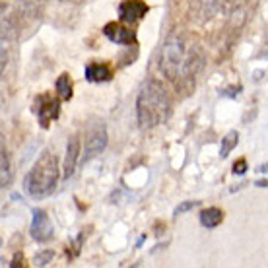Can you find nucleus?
<instances>
[{"label": "nucleus", "mask_w": 268, "mask_h": 268, "mask_svg": "<svg viewBox=\"0 0 268 268\" xmlns=\"http://www.w3.org/2000/svg\"><path fill=\"white\" fill-rule=\"evenodd\" d=\"M204 65V53L197 41H191L185 33L173 31L159 49L157 68L169 82L195 78Z\"/></svg>", "instance_id": "obj_1"}, {"label": "nucleus", "mask_w": 268, "mask_h": 268, "mask_svg": "<svg viewBox=\"0 0 268 268\" xmlns=\"http://www.w3.org/2000/svg\"><path fill=\"white\" fill-rule=\"evenodd\" d=\"M171 113V99L167 89L163 88L157 80H148L136 97V117L138 125L144 131H150L159 127L169 119Z\"/></svg>", "instance_id": "obj_2"}, {"label": "nucleus", "mask_w": 268, "mask_h": 268, "mask_svg": "<svg viewBox=\"0 0 268 268\" xmlns=\"http://www.w3.org/2000/svg\"><path fill=\"white\" fill-rule=\"evenodd\" d=\"M59 159L49 150L43 152L23 179V191L31 199H45L55 193L59 183Z\"/></svg>", "instance_id": "obj_3"}, {"label": "nucleus", "mask_w": 268, "mask_h": 268, "mask_svg": "<svg viewBox=\"0 0 268 268\" xmlns=\"http://www.w3.org/2000/svg\"><path fill=\"white\" fill-rule=\"evenodd\" d=\"M225 10H227L225 0H195V4L191 6V20L206 25L208 22L220 18Z\"/></svg>", "instance_id": "obj_4"}, {"label": "nucleus", "mask_w": 268, "mask_h": 268, "mask_svg": "<svg viewBox=\"0 0 268 268\" xmlns=\"http://www.w3.org/2000/svg\"><path fill=\"white\" fill-rule=\"evenodd\" d=\"M29 233L37 243H47L49 239H53L55 229H53L51 218L47 216L45 210H39V208L33 210V222H31V227H29Z\"/></svg>", "instance_id": "obj_5"}, {"label": "nucleus", "mask_w": 268, "mask_h": 268, "mask_svg": "<svg viewBox=\"0 0 268 268\" xmlns=\"http://www.w3.org/2000/svg\"><path fill=\"white\" fill-rule=\"evenodd\" d=\"M148 4L144 0H123L119 4V20L123 23H136L148 14Z\"/></svg>", "instance_id": "obj_6"}, {"label": "nucleus", "mask_w": 268, "mask_h": 268, "mask_svg": "<svg viewBox=\"0 0 268 268\" xmlns=\"http://www.w3.org/2000/svg\"><path fill=\"white\" fill-rule=\"evenodd\" d=\"M105 146H107V133H105L103 127H97V129L91 131V133L88 134V138H86V150H84L82 161L86 163L91 157L101 154V152L105 150Z\"/></svg>", "instance_id": "obj_7"}, {"label": "nucleus", "mask_w": 268, "mask_h": 268, "mask_svg": "<svg viewBox=\"0 0 268 268\" xmlns=\"http://www.w3.org/2000/svg\"><path fill=\"white\" fill-rule=\"evenodd\" d=\"M103 33H105V37L113 41V43L117 45H136V33H134V29L131 27H125V25H121V23H107L105 27H103Z\"/></svg>", "instance_id": "obj_8"}, {"label": "nucleus", "mask_w": 268, "mask_h": 268, "mask_svg": "<svg viewBox=\"0 0 268 268\" xmlns=\"http://www.w3.org/2000/svg\"><path fill=\"white\" fill-rule=\"evenodd\" d=\"M61 111V105L57 99H51V97H41V103L37 105V115H39V123L41 127L47 129L49 123H53Z\"/></svg>", "instance_id": "obj_9"}, {"label": "nucleus", "mask_w": 268, "mask_h": 268, "mask_svg": "<svg viewBox=\"0 0 268 268\" xmlns=\"http://www.w3.org/2000/svg\"><path fill=\"white\" fill-rule=\"evenodd\" d=\"M78 156H80V140L74 136L70 138L67 146V156H65V167H63V179H68L74 175V169H76V163H78Z\"/></svg>", "instance_id": "obj_10"}, {"label": "nucleus", "mask_w": 268, "mask_h": 268, "mask_svg": "<svg viewBox=\"0 0 268 268\" xmlns=\"http://www.w3.org/2000/svg\"><path fill=\"white\" fill-rule=\"evenodd\" d=\"M113 78V70L105 63H91L86 67V80L88 82H109Z\"/></svg>", "instance_id": "obj_11"}, {"label": "nucleus", "mask_w": 268, "mask_h": 268, "mask_svg": "<svg viewBox=\"0 0 268 268\" xmlns=\"http://www.w3.org/2000/svg\"><path fill=\"white\" fill-rule=\"evenodd\" d=\"M223 222V212L220 208H208V210H202L201 212V223L202 227H208V229H214Z\"/></svg>", "instance_id": "obj_12"}, {"label": "nucleus", "mask_w": 268, "mask_h": 268, "mask_svg": "<svg viewBox=\"0 0 268 268\" xmlns=\"http://www.w3.org/2000/svg\"><path fill=\"white\" fill-rule=\"evenodd\" d=\"M55 88H57L59 95H61L63 99H70V97H72V80H70L68 74H61V76L57 78Z\"/></svg>", "instance_id": "obj_13"}, {"label": "nucleus", "mask_w": 268, "mask_h": 268, "mask_svg": "<svg viewBox=\"0 0 268 268\" xmlns=\"http://www.w3.org/2000/svg\"><path fill=\"white\" fill-rule=\"evenodd\" d=\"M237 142H239V134L235 133V131H231V133H227L223 136L222 140V148H220V157H227L231 154V150L237 146Z\"/></svg>", "instance_id": "obj_14"}, {"label": "nucleus", "mask_w": 268, "mask_h": 268, "mask_svg": "<svg viewBox=\"0 0 268 268\" xmlns=\"http://www.w3.org/2000/svg\"><path fill=\"white\" fill-rule=\"evenodd\" d=\"M2 161H0V169H2V187H6L10 183V157L8 152L2 148Z\"/></svg>", "instance_id": "obj_15"}, {"label": "nucleus", "mask_w": 268, "mask_h": 268, "mask_svg": "<svg viewBox=\"0 0 268 268\" xmlns=\"http://www.w3.org/2000/svg\"><path fill=\"white\" fill-rule=\"evenodd\" d=\"M53 259H55V253H53V251H41V253L35 255L33 263H35V267H47Z\"/></svg>", "instance_id": "obj_16"}, {"label": "nucleus", "mask_w": 268, "mask_h": 268, "mask_svg": "<svg viewBox=\"0 0 268 268\" xmlns=\"http://www.w3.org/2000/svg\"><path fill=\"white\" fill-rule=\"evenodd\" d=\"M201 202L199 201H187V202H181L177 208H175V216H181V214H185V212H189V210H193V208H197Z\"/></svg>", "instance_id": "obj_17"}, {"label": "nucleus", "mask_w": 268, "mask_h": 268, "mask_svg": "<svg viewBox=\"0 0 268 268\" xmlns=\"http://www.w3.org/2000/svg\"><path fill=\"white\" fill-rule=\"evenodd\" d=\"M245 171H247V159L241 157V159H237V161L233 163V173H235V175H243Z\"/></svg>", "instance_id": "obj_18"}, {"label": "nucleus", "mask_w": 268, "mask_h": 268, "mask_svg": "<svg viewBox=\"0 0 268 268\" xmlns=\"http://www.w3.org/2000/svg\"><path fill=\"white\" fill-rule=\"evenodd\" d=\"M237 93H241V86H229V88L222 89L223 97H237Z\"/></svg>", "instance_id": "obj_19"}, {"label": "nucleus", "mask_w": 268, "mask_h": 268, "mask_svg": "<svg viewBox=\"0 0 268 268\" xmlns=\"http://www.w3.org/2000/svg\"><path fill=\"white\" fill-rule=\"evenodd\" d=\"M22 265H23V255L22 253H16V255H14V259H12V263H10V267L18 268V267H22Z\"/></svg>", "instance_id": "obj_20"}, {"label": "nucleus", "mask_w": 268, "mask_h": 268, "mask_svg": "<svg viewBox=\"0 0 268 268\" xmlns=\"http://www.w3.org/2000/svg\"><path fill=\"white\" fill-rule=\"evenodd\" d=\"M255 185H257V187H268V181H257Z\"/></svg>", "instance_id": "obj_21"}, {"label": "nucleus", "mask_w": 268, "mask_h": 268, "mask_svg": "<svg viewBox=\"0 0 268 268\" xmlns=\"http://www.w3.org/2000/svg\"><path fill=\"white\" fill-rule=\"evenodd\" d=\"M259 171H263V173H268V163L261 165V167H259Z\"/></svg>", "instance_id": "obj_22"}]
</instances>
